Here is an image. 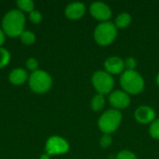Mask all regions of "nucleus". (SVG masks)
<instances>
[{
  "instance_id": "nucleus-1",
  "label": "nucleus",
  "mask_w": 159,
  "mask_h": 159,
  "mask_svg": "<svg viewBox=\"0 0 159 159\" xmlns=\"http://www.w3.org/2000/svg\"><path fill=\"white\" fill-rule=\"evenodd\" d=\"M25 23L24 15L20 10H11L7 12L3 19L2 26L4 32L10 37L20 35L23 32Z\"/></svg>"
},
{
  "instance_id": "nucleus-2",
  "label": "nucleus",
  "mask_w": 159,
  "mask_h": 159,
  "mask_svg": "<svg viewBox=\"0 0 159 159\" xmlns=\"http://www.w3.org/2000/svg\"><path fill=\"white\" fill-rule=\"evenodd\" d=\"M120 85L125 92L138 94L143 89L144 81L143 76L135 70H126L120 76Z\"/></svg>"
},
{
  "instance_id": "nucleus-3",
  "label": "nucleus",
  "mask_w": 159,
  "mask_h": 159,
  "mask_svg": "<svg viewBox=\"0 0 159 159\" xmlns=\"http://www.w3.org/2000/svg\"><path fill=\"white\" fill-rule=\"evenodd\" d=\"M122 120V114L116 109H110L104 112L99 121L98 126L99 129L104 134H111L112 132L116 131L118 127L120 126Z\"/></svg>"
},
{
  "instance_id": "nucleus-4",
  "label": "nucleus",
  "mask_w": 159,
  "mask_h": 159,
  "mask_svg": "<svg viewBox=\"0 0 159 159\" xmlns=\"http://www.w3.org/2000/svg\"><path fill=\"white\" fill-rule=\"evenodd\" d=\"M117 28L115 23L111 21H104L100 23L94 31L95 41L101 46L110 45L116 37Z\"/></svg>"
},
{
  "instance_id": "nucleus-5",
  "label": "nucleus",
  "mask_w": 159,
  "mask_h": 159,
  "mask_svg": "<svg viewBox=\"0 0 159 159\" xmlns=\"http://www.w3.org/2000/svg\"><path fill=\"white\" fill-rule=\"evenodd\" d=\"M52 84V79L50 75L44 71L34 72L29 78L30 88L37 93H44L48 91Z\"/></svg>"
},
{
  "instance_id": "nucleus-6",
  "label": "nucleus",
  "mask_w": 159,
  "mask_h": 159,
  "mask_svg": "<svg viewBox=\"0 0 159 159\" xmlns=\"http://www.w3.org/2000/svg\"><path fill=\"white\" fill-rule=\"evenodd\" d=\"M92 84L99 94L104 95L112 91L114 88L113 76L105 71H97L92 75Z\"/></svg>"
},
{
  "instance_id": "nucleus-7",
  "label": "nucleus",
  "mask_w": 159,
  "mask_h": 159,
  "mask_svg": "<svg viewBox=\"0 0 159 159\" xmlns=\"http://www.w3.org/2000/svg\"><path fill=\"white\" fill-rule=\"evenodd\" d=\"M69 150V144L68 143L58 136H53L49 138L46 144V151L48 155H60V154H65Z\"/></svg>"
},
{
  "instance_id": "nucleus-8",
  "label": "nucleus",
  "mask_w": 159,
  "mask_h": 159,
  "mask_svg": "<svg viewBox=\"0 0 159 159\" xmlns=\"http://www.w3.org/2000/svg\"><path fill=\"white\" fill-rule=\"evenodd\" d=\"M89 10H90L92 17H94L95 19L99 20H102L103 22L107 21V20H109L112 15V11L109 6H107L106 4L102 2L92 3L90 5Z\"/></svg>"
},
{
  "instance_id": "nucleus-9",
  "label": "nucleus",
  "mask_w": 159,
  "mask_h": 159,
  "mask_svg": "<svg viewBox=\"0 0 159 159\" xmlns=\"http://www.w3.org/2000/svg\"><path fill=\"white\" fill-rule=\"evenodd\" d=\"M110 104L117 109L127 108L130 103V98L129 94L122 90H115L109 96Z\"/></svg>"
},
{
  "instance_id": "nucleus-10",
  "label": "nucleus",
  "mask_w": 159,
  "mask_h": 159,
  "mask_svg": "<svg viewBox=\"0 0 159 159\" xmlns=\"http://www.w3.org/2000/svg\"><path fill=\"white\" fill-rule=\"evenodd\" d=\"M135 119L142 124L152 123L156 118V113L154 109L149 106H141L134 113Z\"/></svg>"
},
{
  "instance_id": "nucleus-11",
  "label": "nucleus",
  "mask_w": 159,
  "mask_h": 159,
  "mask_svg": "<svg viewBox=\"0 0 159 159\" xmlns=\"http://www.w3.org/2000/svg\"><path fill=\"white\" fill-rule=\"evenodd\" d=\"M104 67L108 74L118 75L122 73L123 70L125 69V63L124 61L119 57L113 56L106 59V61H104Z\"/></svg>"
},
{
  "instance_id": "nucleus-12",
  "label": "nucleus",
  "mask_w": 159,
  "mask_h": 159,
  "mask_svg": "<svg viewBox=\"0 0 159 159\" xmlns=\"http://www.w3.org/2000/svg\"><path fill=\"white\" fill-rule=\"evenodd\" d=\"M86 7L83 3L80 2H74L67 6L65 9V15L72 20H77L83 17L85 14Z\"/></svg>"
},
{
  "instance_id": "nucleus-13",
  "label": "nucleus",
  "mask_w": 159,
  "mask_h": 159,
  "mask_svg": "<svg viewBox=\"0 0 159 159\" xmlns=\"http://www.w3.org/2000/svg\"><path fill=\"white\" fill-rule=\"evenodd\" d=\"M27 77H28V75H27L26 71L23 69H20V68L13 70L9 75V80L14 85L23 84L27 80Z\"/></svg>"
},
{
  "instance_id": "nucleus-14",
  "label": "nucleus",
  "mask_w": 159,
  "mask_h": 159,
  "mask_svg": "<svg viewBox=\"0 0 159 159\" xmlns=\"http://www.w3.org/2000/svg\"><path fill=\"white\" fill-rule=\"evenodd\" d=\"M130 22H131V16L127 12H122L118 14V16L116 17L115 25L116 26V28H126L130 24Z\"/></svg>"
},
{
  "instance_id": "nucleus-15",
  "label": "nucleus",
  "mask_w": 159,
  "mask_h": 159,
  "mask_svg": "<svg viewBox=\"0 0 159 159\" xmlns=\"http://www.w3.org/2000/svg\"><path fill=\"white\" fill-rule=\"evenodd\" d=\"M105 104V99L103 97V95L102 94H97L93 97V99L91 100V108L95 111H101Z\"/></svg>"
},
{
  "instance_id": "nucleus-16",
  "label": "nucleus",
  "mask_w": 159,
  "mask_h": 159,
  "mask_svg": "<svg viewBox=\"0 0 159 159\" xmlns=\"http://www.w3.org/2000/svg\"><path fill=\"white\" fill-rule=\"evenodd\" d=\"M20 36L21 42L25 45H31L35 40V35L30 31H23Z\"/></svg>"
},
{
  "instance_id": "nucleus-17",
  "label": "nucleus",
  "mask_w": 159,
  "mask_h": 159,
  "mask_svg": "<svg viewBox=\"0 0 159 159\" xmlns=\"http://www.w3.org/2000/svg\"><path fill=\"white\" fill-rule=\"evenodd\" d=\"M18 7L24 11L32 12L34 10V2L32 0H19L17 1Z\"/></svg>"
},
{
  "instance_id": "nucleus-18",
  "label": "nucleus",
  "mask_w": 159,
  "mask_h": 159,
  "mask_svg": "<svg viewBox=\"0 0 159 159\" xmlns=\"http://www.w3.org/2000/svg\"><path fill=\"white\" fill-rule=\"evenodd\" d=\"M10 60V54L9 52L5 49L0 48V68L5 67Z\"/></svg>"
},
{
  "instance_id": "nucleus-19",
  "label": "nucleus",
  "mask_w": 159,
  "mask_h": 159,
  "mask_svg": "<svg viewBox=\"0 0 159 159\" xmlns=\"http://www.w3.org/2000/svg\"><path fill=\"white\" fill-rule=\"evenodd\" d=\"M149 132L153 138L159 139V118L158 119H155L151 123V126L149 128Z\"/></svg>"
},
{
  "instance_id": "nucleus-20",
  "label": "nucleus",
  "mask_w": 159,
  "mask_h": 159,
  "mask_svg": "<svg viewBox=\"0 0 159 159\" xmlns=\"http://www.w3.org/2000/svg\"><path fill=\"white\" fill-rule=\"evenodd\" d=\"M116 159H137V157L130 151L123 150L117 154Z\"/></svg>"
},
{
  "instance_id": "nucleus-21",
  "label": "nucleus",
  "mask_w": 159,
  "mask_h": 159,
  "mask_svg": "<svg viewBox=\"0 0 159 159\" xmlns=\"http://www.w3.org/2000/svg\"><path fill=\"white\" fill-rule=\"evenodd\" d=\"M100 143H101V146L103 148L109 147L112 143V137L110 136V134H103L100 140Z\"/></svg>"
},
{
  "instance_id": "nucleus-22",
  "label": "nucleus",
  "mask_w": 159,
  "mask_h": 159,
  "mask_svg": "<svg viewBox=\"0 0 159 159\" xmlns=\"http://www.w3.org/2000/svg\"><path fill=\"white\" fill-rule=\"evenodd\" d=\"M31 21L33 23H39L42 20V15L39 11L37 10H33L32 12H30V16H29Z\"/></svg>"
},
{
  "instance_id": "nucleus-23",
  "label": "nucleus",
  "mask_w": 159,
  "mask_h": 159,
  "mask_svg": "<svg viewBox=\"0 0 159 159\" xmlns=\"http://www.w3.org/2000/svg\"><path fill=\"white\" fill-rule=\"evenodd\" d=\"M124 63H125V68L127 70H134L135 67H136V64H137L136 60L133 57L127 58L126 61H124Z\"/></svg>"
},
{
  "instance_id": "nucleus-24",
  "label": "nucleus",
  "mask_w": 159,
  "mask_h": 159,
  "mask_svg": "<svg viewBox=\"0 0 159 159\" xmlns=\"http://www.w3.org/2000/svg\"><path fill=\"white\" fill-rule=\"evenodd\" d=\"M26 66H27V68H28L29 70L35 72V71H37L36 69H37V67H38V62H37V61L34 60V58H30V59H28L27 61H26Z\"/></svg>"
},
{
  "instance_id": "nucleus-25",
  "label": "nucleus",
  "mask_w": 159,
  "mask_h": 159,
  "mask_svg": "<svg viewBox=\"0 0 159 159\" xmlns=\"http://www.w3.org/2000/svg\"><path fill=\"white\" fill-rule=\"evenodd\" d=\"M5 41V35H4V33L0 30V46L4 43Z\"/></svg>"
},
{
  "instance_id": "nucleus-26",
  "label": "nucleus",
  "mask_w": 159,
  "mask_h": 159,
  "mask_svg": "<svg viewBox=\"0 0 159 159\" xmlns=\"http://www.w3.org/2000/svg\"><path fill=\"white\" fill-rule=\"evenodd\" d=\"M40 159H49V155H43V156H41V157Z\"/></svg>"
},
{
  "instance_id": "nucleus-27",
  "label": "nucleus",
  "mask_w": 159,
  "mask_h": 159,
  "mask_svg": "<svg viewBox=\"0 0 159 159\" xmlns=\"http://www.w3.org/2000/svg\"><path fill=\"white\" fill-rule=\"evenodd\" d=\"M157 85L159 86V74L157 75Z\"/></svg>"
}]
</instances>
